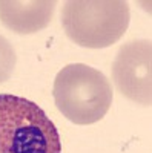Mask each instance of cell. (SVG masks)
Here are the masks:
<instances>
[{
    "label": "cell",
    "instance_id": "7a4b0ae2",
    "mask_svg": "<svg viewBox=\"0 0 152 153\" xmlns=\"http://www.w3.org/2000/svg\"><path fill=\"white\" fill-rule=\"evenodd\" d=\"M0 153H61L58 130L40 106L0 94Z\"/></svg>",
    "mask_w": 152,
    "mask_h": 153
},
{
    "label": "cell",
    "instance_id": "5b68a950",
    "mask_svg": "<svg viewBox=\"0 0 152 153\" xmlns=\"http://www.w3.org/2000/svg\"><path fill=\"white\" fill-rule=\"evenodd\" d=\"M55 2L52 0H0V22L22 35L45 29L52 20Z\"/></svg>",
    "mask_w": 152,
    "mask_h": 153
},
{
    "label": "cell",
    "instance_id": "3957f363",
    "mask_svg": "<svg viewBox=\"0 0 152 153\" xmlns=\"http://www.w3.org/2000/svg\"><path fill=\"white\" fill-rule=\"evenodd\" d=\"M129 20V5L123 0H69L61 11L63 29L69 40L91 49L117 43Z\"/></svg>",
    "mask_w": 152,
    "mask_h": 153
},
{
    "label": "cell",
    "instance_id": "8992f818",
    "mask_svg": "<svg viewBox=\"0 0 152 153\" xmlns=\"http://www.w3.org/2000/svg\"><path fill=\"white\" fill-rule=\"evenodd\" d=\"M16 63H17V55L14 48H12L8 38L0 35V84L11 78Z\"/></svg>",
    "mask_w": 152,
    "mask_h": 153
},
{
    "label": "cell",
    "instance_id": "277c9868",
    "mask_svg": "<svg viewBox=\"0 0 152 153\" xmlns=\"http://www.w3.org/2000/svg\"><path fill=\"white\" fill-rule=\"evenodd\" d=\"M152 43L134 40L123 45L112 63V80L117 91L134 103H152Z\"/></svg>",
    "mask_w": 152,
    "mask_h": 153
},
{
    "label": "cell",
    "instance_id": "6da1fadb",
    "mask_svg": "<svg viewBox=\"0 0 152 153\" xmlns=\"http://www.w3.org/2000/svg\"><path fill=\"white\" fill-rule=\"evenodd\" d=\"M52 95L63 117L79 126L103 120L114 98L109 80L83 63H72L58 71Z\"/></svg>",
    "mask_w": 152,
    "mask_h": 153
}]
</instances>
